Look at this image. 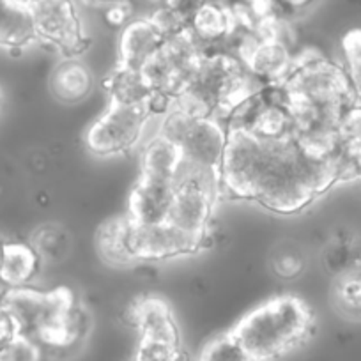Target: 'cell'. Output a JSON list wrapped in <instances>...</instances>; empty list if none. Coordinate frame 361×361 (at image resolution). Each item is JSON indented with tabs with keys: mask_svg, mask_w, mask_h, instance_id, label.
<instances>
[{
	"mask_svg": "<svg viewBox=\"0 0 361 361\" xmlns=\"http://www.w3.org/2000/svg\"><path fill=\"white\" fill-rule=\"evenodd\" d=\"M227 130L220 188L235 199L293 214L340 183L336 154L322 158L305 151L296 140L271 144L239 128Z\"/></svg>",
	"mask_w": 361,
	"mask_h": 361,
	"instance_id": "obj_1",
	"label": "cell"
},
{
	"mask_svg": "<svg viewBox=\"0 0 361 361\" xmlns=\"http://www.w3.org/2000/svg\"><path fill=\"white\" fill-rule=\"evenodd\" d=\"M255 83L234 51L227 48L206 50L192 83L176 105L195 116L225 121L259 92Z\"/></svg>",
	"mask_w": 361,
	"mask_h": 361,
	"instance_id": "obj_2",
	"label": "cell"
},
{
	"mask_svg": "<svg viewBox=\"0 0 361 361\" xmlns=\"http://www.w3.org/2000/svg\"><path fill=\"white\" fill-rule=\"evenodd\" d=\"M312 312L296 296H276L253 308L232 335L257 361L279 357L300 345L312 329Z\"/></svg>",
	"mask_w": 361,
	"mask_h": 361,
	"instance_id": "obj_3",
	"label": "cell"
},
{
	"mask_svg": "<svg viewBox=\"0 0 361 361\" xmlns=\"http://www.w3.org/2000/svg\"><path fill=\"white\" fill-rule=\"evenodd\" d=\"M280 87L287 102L298 105L345 112L360 102L345 69L319 51L296 55L293 71Z\"/></svg>",
	"mask_w": 361,
	"mask_h": 361,
	"instance_id": "obj_4",
	"label": "cell"
},
{
	"mask_svg": "<svg viewBox=\"0 0 361 361\" xmlns=\"http://www.w3.org/2000/svg\"><path fill=\"white\" fill-rule=\"evenodd\" d=\"M159 133L179 145L185 165L220 177L221 159L228 138L224 121L209 116H195L173 105L163 117Z\"/></svg>",
	"mask_w": 361,
	"mask_h": 361,
	"instance_id": "obj_5",
	"label": "cell"
},
{
	"mask_svg": "<svg viewBox=\"0 0 361 361\" xmlns=\"http://www.w3.org/2000/svg\"><path fill=\"white\" fill-rule=\"evenodd\" d=\"M204 50L190 30L166 37L154 57L142 68L152 94L177 102L192 83L202 62Z\"/></svg>",
	"mask_w": 361,
	"mask_h": 361,
	"instance_id": "obj_6",
	"label": "cell"
},
{
	"mask_svg": "<svg viewBox=\"0 0 361 361\" xmlns=\"http://www.w3.org/2000/svg\"><path fill=\"white\" fill-rule=\"evenodd\" d=\"M220 193V177L183 163L166 221L204 243Z\"/></svg>",
	"mask_w": 361,
	"mask_h": 361,
	"instance_id": "obj_7",
	"label": "cell"
},
{
	"mask_svg": "<svg viewBox=\"0 0 361 361\" xmlns=\"http://www.w3.org/2000/svg\"><path fill=\"white\" fill-rule=\"evenodd\" d=\"M151 119L147 106L110 103L109 110L92 123L85 135V144L96 156L126 152L138 144Z\"/></svg>",
	"mask_w": 361,
	"mask_h": 361,
	"instance_id": "obj_8",
	"label": "cell"
},
{
	"mask_svg": "<svg viewBox=\"0 0 361 361\" xmlns=\"http://www.w3.org/2000/svg\"><path fill=\"white\" fill-rule=\"evenodd\" d=\"M30 11L37 41L51 44L66 57H76L85 50L89 39L83 29L78 0H34Z\"/></svg>",
	"mask_w": 361,
	"mask_h": 361,
	"instance_id": "obj_9",
	"label": "cell"
},
{
	"mask_svg": "<svg viewBox=\"0 0 361 361\" xmlns=\"http://www.w3.org/2000/svg\"><path fill=\"white\" fill-rule=\"evenodd\" d=\"M200 246L202 241L179 231L170 221L142 225L128 218V252L131 262L176 259L197 252Z\"/></svg>",
	"mask_w": 361,
	"mask_h": 361,
	"instance_id": "obj_10",
	"label": "cell"
},
{
	"mask_svg": "<svg viewBox=\"0 0 361 361\" xmlns=\"http://www.w3.org/2000/svg\"><path fill=\"white\" fill-rule=\"evenodd\" d=\"M188 30L204 50H214L227 47L238 25L227 2L200 0L190 11Z\"/></svg>",
	"mask_w": 361,
	"mask_h": 361,
	"instance_id": "obj_11",
	"label": "cell"
},
{
	"mask_svg": "<svg viewBox=\"0 0 361 361\" xmlns=\"http://www.w3.org/2000/svg\"><path fill=\"white\" fill-rule=\"evenodd\" d=\"M176 180H158L140 176L131 190L128 214L135 224H161L169 220Z\"/></svg>",
	"mask_w": 361,
	"mask_h": 361,
	"instance_id": "obj_12",
	"label": "cell"
},
{
	"mask_svg": "<svg viewBox=\"0 0 361 361\" xmlns=\"http://www.w3.org/2000/svg\"><path fill=\"white\" fill-rule=\"evenodd\" d=\"M166 37L147 16H133L119 34V66L142 71Z\"/></svg>",
	"mask_w": 361,
	"mask_h": 361,
	"instance_id": "obj_13",
	"label": "cell"
},
{
	"mask_svg": "<svg viewBox=\"0 0 361 361\" xmlns=\"http://www.w3.org/2000/svg\"><path fill=\"white\" fill-rule=\"evenodd\" d=\"M133 321L137 324L140 340L173 343L180 345L179 326L169 305L159 298H145L133 308Z\"/></svg>",
	"mask_w": 361,
	"mask_h": 361,
	"instance_id": "obj_14",
	"label": "cell"
},
{
	"mask_svg": "<svg viewBox=\"0 0 361 361\" xmlns=\"http://www.w3.org/2000/svg\"><path fill=\"white\" fill-rule=\"evenodd\" d=\"M41 262L43 260L30 243L6 241L0 259V287L4 290L29 287L39 273Z\"/></svg>",
	"mask_w": 361,
	"mask_h": 361,
	"instance_id": "obj_15",
	"label": "cell"
},
{
	"mask_svg": "<svg viewBox=\"0 0 361 361\" xmlns=\"http://www.w3.org/2000/svg\"><path fill=\"white\" fill-rule=\"evenodd\" d=\"M51 92L59 102L75 105L83 102L94 87L92 73L76 57H66L57 64L50 78Z\"/></svg>",
	"mask_w": 361,
	"mask_h": 361,
	"instance_id": "obj_16",
	"label": "cell"
},
{
	"mask_svg": "<svg viewBox=\"0 0 361 361\" xmlns=\"http://www.w3.org/2000/svg\"><path fill=\"white\" fill-rule=\"evenodd\" d=\"M36 41L32 11L15 0H0V48L23 50Z\"/></svg>",
	"mask_w": 361,
	"mask_h": 361,
	"instance_id": "obj_17",
	"label": "cell"
},
{
	"mask_svg": "<svg viewBox=\"0 0 361 361\" xmlns=\"http://www.w3.org/2000/svg\"><path fill=\"white\" fill-rule=\"evenodd\" d=\"M183 163L179 145L163 133H158L142 152L140 176L158 180H176Z\"/></svg>",
	"mask_w": 361,
	"mask_h": 361,
	"instance_id": "obj_18",
	"label": "cell"
},
{
	"mask_svg": "<svg viewBox=\"0 0 361 361\" xmlns=\"http://www.w3.org/2000/svg\"><path fill=\"white\" fill-rule=\"evenodd\" d=\"M106 90L110 94V103L119 105L147 106L149 99L152 98V90L142 71L121 66H117L106 78Z\"/></svg>",
	"mask_w": 361,
	"mask_h": 361,
	"instance_id": "obj_19",
	"label": "cell"
},
{
	"mask_svg": "<svg viewBox=\"0 0 361 361\" xmlns=\"http://www.w3.org/2000/svg\"><path fill=\"white\" fill-rule=\"evenodd\" d=\"M331 303L338 315L353 322H361V266L349 267L335 276Z\"/></svg>",
	"mask_w": 361,
	"mask_h": 361,
	"instance_id": "obj_20",
	"label": "cell"
},
{
	"mask_svg": "<svg viewBox=\"0 0 361 361\" xmlns=\"http://www.w3.org/2000/svg\"><path fill=\"white\" fill-rule=\"evenodd\" d=\"M30 245L36 250L41 260L59 262L69 255L73 246L71 234L66 227L59 224H43L34 231Z\"/></svg>",
	"mask_w": 361,
	"mask_h": 361,
	"instance_id": "obj_21",
	"label": "cell"
},
{
	"mask_svg": "<svg viewBox=\"0 0 361 361\" xmlns=\"http://www.w3.org/2000/svg\"><path fill=\"white\" fill-rule=\"evenodd\" d=\"M98 248L106 262L131 264L128 252V218L110 220L99 228Z\"/></svg>",
	"mask_w": 361,
	"mask_h": 361,
	"instance_id": "obj_22",
	"label": "cell"
},
{
	"mask_svg": "<svg viewBox=\"0 0 361 361\" xmlns=\"http://www.w3.org/2000/svg\"><path fill=\"white\" fill-rule=\"evenodd\" d=\"M271 269L279 279L296 280L307 269V255L303 248L294 241H282L271 253Z\"/></svg>",
	"mask_w": 361,
	"mask_h": 361,
	"instance_id": "obj_23",
	"label": "cell"
},
{
	"mask_svg": "<svg viewBox=\"0 0 361 361\" xmlns=\"http://www.w3.org/2000/svg\"><path fill=\"white\" fill-rule=\"evenodd\" d=\"M199 361H257L232 333L216 336L204 347Z\"/></svg>",
	"mask_w": 361,
	"mask_h": 361,
	"instance_id": "obj_24",
	"label": "cell"
},
{
	"mask_svg": "<svg viewBox=\"0 0 361 361\" xmlns=\"http://www.w3.org/2000/svg\"><path fill=\"white\" fill-rule=\"evenodd\" d=\"M345 73L349 76L357 99L361 102V27H353L340 41Z\"/></svg>",
	"mask_w": 361,
	"mask_h": 361,
	"instance_id": "obj_25",
	"label": "cell"
},
{
	"mask_svg": "<svg viewBox=\"0 0 361 361\" xmlns=\"http://www.w3.org/2000/svg\"><path fill=\"white\" fill-rule=\"evenodd\" d=\"M338 147L345 151H361V102L343 112L336 128Z\"/></svg>",
	"mask_w": 361,
	"mask_h": 361,
	"instance_id": "obj_26",
	"label": "cell"
},
{
	"mask_svg": "<svg viewBox=\"0 0 361 361\" xmlns=\"http://www.w3.org/2000/svg\"><path fill=\"white\" fill-rule=\"evenodd\" d=\"M0 361H41V343L22 333L0 353Z\"/></svg>",
	"mask_w": 361,
	"mask_h": 361,
	"instance_id": "obj_27",
	"label": "cell"
},
{
	"mask_svg": "<svg viewBox=\"0 0 361 361\" xmlns=\"http://www.w3.org/2000/svg\"><path fill=\"white\" fill-rule=\"evenodd\" d=\"M135 361H183V354H180V345L140 340Z\"/></svg>",
	"mask_w": 361,
	"mask_h": 361,
	"instance_id": "obj_28",
	"label": "cell"
},
{
	"mask_svg": "<svg viewBox=\"0 0 361 361\" xmlns=\"http://www.w3.org/2000/svg\"><path fill=\"white\" fill-rule=\"evenodd\" d=\"M22 333L23 329L18 319L13 315V312L6 305L0 303V353Z\"/></svg>",
	"mask_w": 361,
	"mask_h": 361,
	"instance_id": "obj_29",
	"label": "cell"
},
{
	"mask_svg": "<svg viewBox=\"0 0 361 361\" xmlns=\"http://www.w3.org/2000/svg\"><path fill=\"white\" fill-rule=\"evenodd\" d=\"M131 18H133V6H131V0H123V2H116V4L106 6L105 8V20L109 25L121 27V29H123Z\"/></svg>",
	"mask_w": 361,
	"mask_h": 361,
	"instance_id": "obj_30",
	"label": "cell"
},
{
	"mask_svg": "<svg viewBox=\"0 0 361 361\" xmlns=\"http://www.w3.org/2000/svg\"><path fill=\"white\" fill-rule=\"evenodd\" d=\"M161 2H169V4L179 6V8L186 9V11H192L193 6H195L197 2H200V0H161Z\"/></svg>",
	"mask_w": 361,
	"mask_h": 361,
	"instance_id": "obj_31",
	"label": "cell"
},
{
	"mask_svg": "<svg viewBox=\"0 0 361 361\" xmlns=\"http://www.w3.org/2000/svg\"><path fill=\"white\" fill-rule=\"evenodd\" d=\"M283 2H286L293 11H298V9H303L307 8V6H310L314 0H283Z\"/></svg>",
	"mask_w": 361,
	"mask_h": 361,
	"instance_id": "obj_32",
	"label": "cell"
},
{
	"mask_svg": "<svg viewBox=\"0 0 361 361\" xmlns=\"http://www.w3.org/2000/svg\"><path fill=\"white\" fill-rule=\"evenodd\" d=\"M85 4L90 6H99V8H106V6H112L116 2H123V0H82Z\"/></svg>",
	"mask_w": 361,
	"mask_h": 361,
	"instance_id": "obj_33",
	"label": "cell"
},
{
	"mask_svg": "<svg viewBox=\"0 0 361 361\" xmlns=\"http://www.w3.org/2000/svg\"><path fill=\"white\" fill-rule=\"evenodd\" d=\"M4 245H6V241L0 238V259H2V253H4Z\"/></svg>",
	"mask_w": 361,
	"mask_h": 361,
	"instance_id": "obj_34",
	"label": "cell"
},
{
	"mask_svg": "<svg viewBox=\"0 0 361 361\" xmlns=\"http://www.w3.org/2000/svg\"><path fill=\"white\" fill-rule=\"evenodd\" d=\"M2 103H4V94H2V89H0V110H2Z\"/></svg>",
	"mask_w": 361,
	"mask_h": 361,
	"instance_id": "obj_35",
	"label": "cell"
},
{
	"mask_svg": "<svg viewBox=\"0 0 361 361\" xmlns=\"http://www.w3.org/2000/svg\"><path fill=\"white\" fill-rule=\"evenodd\" d=\"M2 293H4V289H2V287H0V298H2Z\"/></svg>",
	"mask_w": 361,
	"mask_h": 361,
	"instance_id": "obj_36",
	"label": "cell"
}]
</instances>
